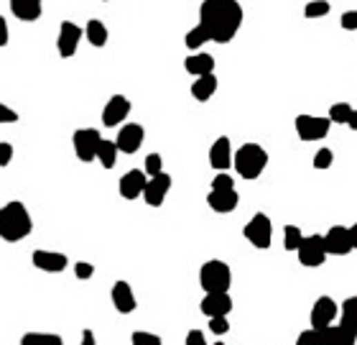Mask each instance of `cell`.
I'll use <instances>...</instances> for the list:
<instances>
[{
	"mask_svg": "<svg viewBox=\"0 0 357 345\" xmlns=\"http://www.w3.org/2000/svg\"><path fill=\"white\" fill-rule=\"evenodd\" d=\"M242 6L238 0H204L200 8V26L209 41L230 44L242 26Z\"/></svg>",
	"mask_w": 357,
	"mask_h": 345,
	"instance_id": "obj_1",
	"label": "cell"
},
{
	"mask_svg": "<svg viewBox=\"0 0 357 345\" xmlns=\"http://www.w3.org/2000/svg\"><path fill=\"white\" fill-rule=\"evenodd\" d=\"M31 230H34V220L21 200H10L3 205V210H0V238L3 241L18 243L31 236Z\"/></svg>",
	"mask_w": 357,
	"mask_h": 345,
	"instance_id": "obj_2",
	"label": "cell"
},
{
	"mask_svg": "<svg viewBox=\"0 0 357 345\" xmlns=\"http://www.w3.org/2000/svg\"><path fill=\"white\" fill-rule=\"evenodd\" d=\"M268 167V151L260 143H242L235 151V171L242 179H258Z\"/></svg>",
	"mask_w": 357,
	"mask_h": 345,
	"instance_id": "obj_3",
	"label": "cell"
},
{
	"mask_svg": "<svg viewBox=\"0 0 357 345\" xmlns=\"http://www.w3.org/2000/svg\"><path fill=\"white\" fill-rule=\"evenodd\" d=\"M200 286L204 295H222L233 286V269L220 259H212L200 269Z\"/></svg>",
	"mask_w": 357,
	"mask_h": 345,
	"instance_id": "obj_4",
	"label": "cell"
},
{
	"mask_svg": "<svg viewBox=\"0 0 357 345\" xmlns=\"http://www.w3.org/2000/svg\"><path fill=\"white\" fill-rule=\"evenodd\" d=\"M242 236H245L248 243H253L260 251H266L273 243V223H271L266 212H255L248 225H245V230H242Z\"/></svg>",
	"mask_w": 357,
	"mask_h": 345,
	"instance_id": "obj_5",
	"label": "cell"
},
{
	"mask_svg": "<svg viewBox=\"0 0 357 345\" xmlns=\"http://www.w3.org/2000/svg\"><path fill=\"white\" fill-rule=\"evenodd\" d=\"M102 136L97 133V128H79L72 136V146H75L77 159L90 164V161L97 159V151H100Z\"/></svg>",
	"mask_w": 357,
	"mask_h": 345,
	"instance_id": "obj_6",
	"label": "cell"
},
{
	"mask_svg": "<svg viewBox=\"0 0 357 345\" xmlns=\"http://www.w3.org/2000/svg\"><path fill=\"white\" fill-rule=\"evenodd\" d=\"M296 253H299V263L307 266V269H316V266L327 263V256H329L327 241H324V236H319V233L304 238V243H301V248Z\"/></svg>",
	"mask_w": 357,
	"mask_h": 345,
	"instance_id": "obj_7",
	"label": "cell"
},
{
	"mask_svg": "<svg viewBox=\"0 0 357 345\" xmlns=\"http://www.w3.org/2000/svg\"><path fill=\"white\" fill-rule=\"evenodd\" d=\"M296 133H299L301 141H322L329 136V128H332V120L329 118H319V115H309V113H301L296 115Z\"/></svg>",
	"mask_w": 357,
	"mask_h": 345,
	"instance_id": "obj_8",
	"label": "cell"
},
{
	"mask_svg": "<svg viewBox=\"0 0 357 345\" xmlns=\"http://www.w3.org/2000/svg\"><path fill=\"white\" fill-rule=\"evenodd\" d=\"M148 174H146V169H131V171H125L120 182H117V192L123 200H138L143 197L146 192V187H148Z\"/></svg>",
	"mask_w": 357,
	"mask_h": 345,
	"instance_id": "obj_9",
	"label": "cell"
},
{
	"mask_svg": "<svg viewBox=\"0 0 357 345\" xmlns=\"http://www.w3.org/2000/svg\"><path fill=\"white\" fill-rule=\"evenodd\" d=\"M82 36H84V28H79V26L72 24V21H61V26H59V36H57V49H59V54H61L64 59L75 57L77 49H79V41H82Z\"/></svg>",
	"mask_w": 357,
	"mask_h": 345,
	"instance_id": "obj_10",
	"label": "cell"
},
{
	"mask_svg": "<svg viewBox=\"0 0 357 345\" xmlns=\"http://www.w3.org/2000/svg\"><path fill=\"white\" fill-rule=\"evenodd\" d=\"M337 315H340L337 302H334L329 295H324L314 302L309 320H311V328H314V330H324V328H329V325L337 320Z\"/></svg>",
	"mask_w": 357,
	"mask_h": 345,
	"instance_id": "obj_11",
	"label": "cell"
},
{
	"mask_svg": "<svg viewBox=\"0 0 357 345\" xmlns=\"http://www.w3.org/2000/svg\"><path fill=\"white\" fill-rule=\"evenodd\" d=\"M319 340H322V345H355L357 328L342 320L340 325H329V328L319 330Z\"/></svg>",
	"mask_w": 357,
	"mask_h": 345,
	"instance_id": "obj_12",
	"label": "cell"
},
{
	"mask_svg": "<svg viewBox=\"0 0 357 345\" xmlns=\"http://www.w3.org/2000/svg\"><path fill=\"white\" fill-rule=\"evenodd\" d=\"M324 241H327V251H329V256H347V253L355 251L352 236H349V227H345V225H332L327 233H324Z\"/></svg>",
	"mask_w": 357,
	"mask_h": 345,
	"instance_id": "obj_13",
	"label": "cell"
},
{
	"mask_svg": "<svg viewBox=\"0 0 357 345\" xmlns=\"http://www.w3.org/2000/svg\"><path fill=\"white\" fill-rule=\"evenodd\" d=\"M171 174H158V177H151L148 179V187H146V192H143V200L148 207H161V205L166 203L168 192H171Z\"/></svg>",
	"mask_w": 357,
	"mask_h": 345,
	"instance_id": "obj_14",
	"label": "cell"
},
{
	"mask_svg": "<svg viewBox=\"0 0 357 345\" xmlns=\"http://www.w3.org/2000/svg\"><path fill=\"white\" fill-rule=\"evenodd\" d=\"M131 115V100L125 95H113L102 110V126L105 128H117L125 118Z\"/></svg>",
	"mask_w": 357,
	"mask_h": 345,
	"instance_id": "obj_15",
	"label": "cell"
},
{
	"mask_svg": "<svg viewBox=\"0 0 357 345\" xmlns=\"http://www.w3.org/2000/svg\"><path fill=\"white\" fill-rule=\"evenodd\" d=\"M143 141H146V128L138 126V123H125V126L117 131V138H115L120 153H135L143 146Z\"/></svg>",
	"mask_w": 357,
	"mask_h": 345,
	"instance_id": "obj_16",
	"label": "cell"
},
{
	"mask_svg": "<svg viewBox=\"0 0 357 345\" xmlns=\"http://www.w3.org/2000/svg\"><path fill=\"white\" fill-rule=\"evenodd\" d=\"M31 263H34L39 271H46V274H61V271L69 266L67 253H57V251H34L31 253Z\"/></svg>",
	"mask_w": 357,
	"mask_h": 345,
	"instance_id": "obj_17",
	"label": "cell"
},
{
	"mask_svg": "<svg viewBox=\"0 0 357 345\" xmlns=\"http://www.w3.org/2000/svg\"><path fill=\"white\" fill-rule=\"evenodd\" d=\"M209 164H212V169H217V171H227L230 167H235V153L227 136H220V138L209 146Z\"/></svg>",
	"mask_w": 357,
	"mask_h": 345,
	"instance_id": "obj_18",
	"label": "cell"
},
{
	"mask_svg": "<svg viewBox=\"0 0 357 345\" xmlns=\"http://www.w3.org/2000/svg\"><path fill=\"white\" fill-rule=\"evenodd\" d=\"M202 315H207L209 320L212 317H227L233 312V297L230 292H222V295H204V299L200 302Z\"/></svg>",
	"mask_w": 357,
	"mask_h": 345,
	"instance_id": "obj_19",
	"label": "cell"
},
{
	"mask_svg": "<svg viewBox=\"0 0 357 345\" xmlns=\"http://www.w3.org/2000/svg\"><path fill=\"white\" fill-rule=\"evenodd\" d=\"M240 203V194L238 189H212L207 194V205L209 210L220 212V215H227V212H233Z\"/></svg>",
	"mask_w": 357,
	"mask_h": 345,
	"instance_id": "obj_20",
	"label": "cell"
},
{
	"mask_svg": "<svg viewBox=\"0 0 357 345\" xmlns=\"http://www.w3.org/2000/svg\"><path fill=\"white\" fill-rule=\"evenodd\" d=\"M110 297H113V307H115L120 315H131V312H135V307H138V304H135L133 286L128 284V281H115Z\"/></svg>",
	"mask_w": 357,
	"mask_h": 345,
	"instance_id": "obj_21",
	"label": "cell"
},
{
	"mask_svg": "<svg viewBox=\"0 0 357 345\" xmlns=\"http://www.w3.org/2000/svg\"><path fill=\"white\" fill-rule=\"evenodd\" d=\"M184 69L186 75L191 77H204V75H215V57L207 54V51H197V54H189L184 59Z\"/></svg>",
	"mask_w": 357,
	"mask_h": 345,
	"instance_id": "obj_22",
	"label": "cell"
},
{
	"mask_svg": "<svg viewBox=\"0 0 357 345\" xmlns=\"http://www.w3.org/2000/svg\"><path fill=\"white\" fill-rule=\"evenodd\" d=\"M10 10L18 21H39L44 16V0H10Z\"/></svg>",
	"mask_w": 357,
	"mask_h": 345,
	"instance_id": "obj_23",
	"label": "cell"
},
{
	"mask_svg": "<svg viewBox=\"0 0 357 345\" xmlns=\"http://www.w3.org/2000/svg\"><path fill=\"white\" fill-rule=\"evenodd\" d=\"M217 87H220V82H217L215 75L197 77V80L191 82V97L200 102H207V100H212V95L217 93Z\"/></svg>",
	"mask_w": 357,
	"mask_h": 345,
	"instance_id": "obj_24",
	"label": "cell"
},
{
	"mask_svg": "<svg viewBox=\"0 0 357 345\" xmlns=\"http://www.w3.org/2000/svg\"><path fill=\"white\" fill-rule=\"evenodd\" d=\"M84 39H87L95 49H102L110 39L108 26L102 24V21H97V18H92V21H87V26H84Z\"/></svg>",
	"mask_w": 357,
	"mask_h": 345,
	"instance_id": "obj_25",
	"label": "cell"
},
{
	"mask_svg": "<svg viewBox=\"0 0 357 345\" xmlns=\"http://www.w3.org/2000/svg\"><path fill=\"white\" fill-rule=\"evenodd\" d=\"M21 345H64V340L57 333H26Z\"/></svg>",
	"mask_w": 357,
	"mask_h": 345,
	"instance_id": "obj_26",
	"label": "cell"
},
{
	"mask_svg": "<svg viewBox=\"0 0 357 345\" xmlns=\"http://www.w3.org/2000/svg\"><path fill=\"white\" fill-rule=\"evenodd\" d=\"M117 143L115 141H108V138H102L100 143V151H97V161H100L105 169H113L115 167V161H117Z\"/></svg>",
	"mask_w": 357,
	"mask_h": 345,
	"instance_id": "obj_27",
	"label": "cell"
},
{
	"mask_svg": "<svg viewBox=\"0 0 357 345\" xmlns=\"http://www.w3.org/2000/svg\"><path fill=\"white\" fill-rule=\"evenodd\" d=\"M304 233H301V227H296V225H286L283 227V248L286 251H299L301 248V243H304Z\"/></svg>",
	"mask_w": 357,
	"mask_h": 345,
	"instance_id": "obj_28",
	"label": "cell"
},
{
	"mask_svg": "<svg viewBox=\"0 0 357 345\" xmlns=\"http://www.w3.org/2000/svg\"><path fill=\"white\" fill-rule=\"evenodd\" d=\"M352 113H355V108H352L349 102L342 100V102H334L332 108H329V115H327V118L332 120V123H345V126H347Z\"/></svg>",
	"mask_w": 357,
	"mask_h": 345,
	"instance_id": "obj_29",
	"label": "cell"
},
{
	"mask_svg": "<svg viewBox=\"0 0 357 345\" xmlns=\"http://www.w3.org/2000/svg\"><path fill=\"white\" fill-rule=\"evenodd\" d=\"M207 41H209V36L200 24L194 26V28H189L186 36H184V44H186V49H189V51H197L202 44H207Z\"/></svg>",
	"mask_w": 357,
	"mask_h": 345,
	"instance_id": "obj_30",
	"label": "cell"
},
{
	"mask_svg": "<svg viewBox=\"0 0 357 345\" xmlns=\"http://www.w3.org/2000/svg\"><path fill=\"white\" fill-rule=\"evenodd\" d=\"M329 10H332V3H329V0H311V3L304 6V16L307 18H324Z\"/></svg>",
	"mask_w": 357,
	"mask_h": 345,
	"instance_id": "obj_31",
	"label": "cell"
},
{
	"mask_svg": "<svg viewBox=\"0 0 357 345\" xmlns=\"http://www.w3.org/2000/svg\"><path fill=\"white\" fill-rule=\"evenodd\" d=\"M342 320L357 328V297H347L342 302Z\"/></svg>",
	"mask_w": 357,
	"mask_h": 345,
	"instance_id": "obj_32",
	"label": "cell"
},
{
	"mask_svg": "<svg viewBox=\"0 0 357 345\" xmlns=\"http://www.w3.org/2000/svg\"><path fill=\"white\" fill-rule=\"evenodd\" d=\"M131 345H164L156 333H146V330H135L131 335Z\"/></svg>",
	"mask_w": 357,
	"mask_h": 345,
	"instance_id": "obj_33",
	"label": "cell"
},
{
	"mask_svg": "<svg viewBox=\"0 0 357 345\" xmlns=\"http://www.w3.org/2000/svg\"><path fill=\"white\" fill-rule=\"evenodd\" d=\"M146 174H148V177L164 174V159H161V153H148V156H146Z\"/></svg>",
	"mask_w": 357,
	"mask_h": 345,
	"instance_id": "obj_34",
	"label": "cell"
},
{
	"mask_svg": "<svg viewBox=\"0 0 357 345\" xmlns=\"http://www.w3.org/2000/svg\"><path fill=\"white\" fill-rule=\"evenodd\" d=\"M332 161H334V151L332 149H319V151L314 153V169H329L332 167Z\"/></svg>",
	"mask_w": 357,
	"mask_h": 345,
	"instance_id": "obj_35",
	"label": "cell"
},
{
	"mask_svg": "<svg viewBox=\"0 0 357 345\" xmlns=\"http://www.w3.org/2000/svg\"><path fill=\"white\" fill-rule=\"evenodd\" d=\"M212 189H235V182L227 171H217V177L212 179Z\"/></svg>",
	"mask_w": 357,
	"mask_h": 345,
	"instance_id": "obj_36",
	"label": "cell"
},
{
	"mask_svg": "<svg viewBox=\"0 0 357 345\" xmlns=\"http://www.w3.org/2000/svg\"><path fill=\"white\" fill-rule=\"evenodd\" d=\"M296 345H322V340H319V330H304L299 337H296Z\"/></svg>",
	"mask_w": 357,
	"mask_h": 345,
	"instance_id": "obj_37",
	"label": "cell"
},
{
	"mask_svg": "<svg viewBox=\"0 0 357 345\" xmlns=\"http://www.w3.org/2000/svg\"><path fill=\"white\" fill-rule=\"evenodd\" d=\"M209 330H212L215 335H227V333H230V322H227V317H212V320H209Z\"/></svg>",
	"mask_w": 357,
	"mask_h": 345,
	"instance_id": "obj_38",
	"label": "cell"
},
{
	"mask_svg": "<svg viewBox=\"0 0 357 345\" xmlns=\"http://www.w3.org/2000/svg\"><path fill=\"white\" fill-rule=\"evenodd\" d=\"M340 26L345 31H357V8L355 10H345L340 18Z\"/></svg>",
	"mask_w": 357,
	"mask_h": 345,
	"instance_id": "obj_39",
	"label": "cell"
},
{
	"mask_svg": "<svg viewBox=\"0 0 357 345\" xmlns=\"http://www.w3.org/2000/svg\"><path fill=\"white\" fill-rule=\"evenodd\" d=\"M75 277L77 279H92L95 277V266L87 261H77L75 263Z\"/></svg>",
	"mask_w": 357,
	"mask_h": 345,
	"instance_id": "obj_40",
	"label": "cell"
},
{
	"mask_svg": "<svg viewBox=\"0 0 357 345\" xmlns=\"http://www.w3.org/2000/svg\"><path fill=\"white\" fill-rule=\"evenodd\" d=\"M13 159V146L8 141H0V167L6 169Z\"/></svg>",
	"mask_w": 357,
	"mask_h": 345,
	"instance_id": "obj_41",
	"label": "cell"
},
{
	"mask_svg": "<svg viewBox=\"0 0 357 345\" xmlns=\"http://www.w3.org/2000/svg\"><path fill=\"white\" fill-rule=\"evenodd\" d=\"M0 120H3V123H18V113L10 108V105L0 102Z\"/></svg>",
	"mask_w": 357,
	"mask_h": 345,
	"instance_id": "obj_42",
	"label": "cell"
},
{
	"mask_svg": "<svg viewBox=\"0 0 357 345\" xmlns=\"http://www.w3.org/2000/svg\"><path fill=\"white\" fill-rule=\"evenodd\" d=\"M186 345H209L207 340H204V333H202V330H189V333H186Z\"/></svg>",
	"mask_w": 357,
	"mask_h": 345,
	"instance_id": "obj_43",
	"label": "cell"
},
{
	"mask_svg": "<svg viewBox=\"0 0 357 345\" xmlns=\"http://www.w3.org/2000/svg\"><path fill=\"white\" fill-rule=\"evenodd\" d=\"M0 46H8V24H6V18H0Z\"/></svg>",
	"mask_w": 357,
	"mask_h": 345,
	"instance_id": "obj_44",
	"label": "cell"
},
{
	"mask_svg": "<svg viewBox=\"0 0 357 345\" xmlns=\"http://www.w3.org/2000/svg\"><path fill=\"white\" fill-rule=\"evenodd\" d=\"M79 345H97V337H95V333L92 330H84L82 333V343Z\"/></svg>",
	"mask_w": 357,
	"mask_h": 345,
	"instance_id": "obj_45",
	"label": "cell"
},
{
	"mask_svg": "<svg viewBox=\"0 0 357 345\" xmlns=\"http://www.w3.org/2000/svg\"><path fill=\"white\" fill-rule=\"evenodd\" d=\"M349 236H352V245H355V251H357V223L349 227Z\"/></svg>",
	"mask_w": 357,
	"mask_h": 345,
	"instance_id": "obj_46",
	"label": "cell"
},
{
	"mask_svg": "<svg viewBox=\"0 0 357 345\" xmlns=\"http://www.w3.org/2000/svg\"><path fill=\"white\" fill-rule=\"evenodd\" d=\"M349 128H352V131H357V110L355 113H352V118H349V123H347Z\"/></svg>",
	"mask_w": 357,
	"mask_h": 345,
	"instance_id": "obj_47",
	"label": "cell"
},
{
	"mask_svg": "<svg viewBox=\"0 0 357 345\" xmlns=\"http://www.w3.org/2000/svg\"><path fill=\"white\" fill-rule=\"evenodd\" d=\"M215 345H224V343H215Z\"/></svg>",
	"mask_w": 357,
	"mask_h": 345,
	"instance_id": "obj_48",
	"label": "cell"
},
{
	"mask_svg": "<svg viewBox=\"0 0 357 345\" xmlns=\"http://www.w3.org/2000/svg\"><path fill=\"white\" fill-rule=\"evenodd\" d=\"M105 3H108V0H105Z\"/></svg>",
	"mask_w": 357,
	"mask_h": 345,
	"instance_id": "obj_49",
	"label": "cell"
}]
</instances>
